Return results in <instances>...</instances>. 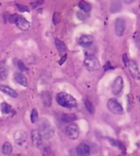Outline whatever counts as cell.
I'll list each match as a JSON object with an SVG mask.
<instances>
[{
    "label": "cell",
    "instance_id": "cell-8",
    "mask_svg": "<svg viewBox=\"0 0 140 156\" xmlns=\"http://www.w3.org/2000/svg\"><path fill=\"white\" fill-rule=\"evenodd\" d=\"M126 65L128 66V70H129L132 77L135 80H139L140 79V72H139V68H138L136 62L135 61H129Z\"/></svg>",
    "mask_w": 140,
    "mask_h": 156
},
{
    "label": "cell",
    "instance_id": "cell-37",
    "mask_svg": "<svg viewBox=\"0 0 140 156\" xmlns=\"http://www.w3.org/2000/svg\"><path fill=\"white\" fill-rule=\"evenodd\" d=\"M138 100H139V102H140V97H139V98H138Z\"/></svg>",
    "mask_w": 140,
    "mask_h": 156
},
{
    "label": "cell",
    "instance_id": "cell-32",
    "mask_svg": "<svg viewBox=\"0 0 140 156\" xmlns=\"http://www.w3.org/2000/svg\"><path fill=\"white\" fill-rule=\"evenodd\" d=\"M123 60H124V62H125V64H127V63H128V62H129L128 57H127V55H126V54H124V55H123Z\"/></svg>",
    "mask_w": 140,
    "mask_h": 156
},
{
    "label": "cell",
    "instance_id": "cell-26",
    "mask_svg": "<svg viewBox=\"0 0 140 156\" xmlns=\"http://www.w3.org/2000/svg\"><path fill=\"white\" fill-rule=\"evenodd\" d=\"M84 105H85V108H87L88 112H89V113H91V114H94V107H93L92 103H91L89 100L85 99V100H84Z\"/></svg>",
    "mask_w": 140,
    "mask_h": 156
},
{
    "label": "cell",
    "instance_id": "cell-30",
    "mask_svg": "<svg viewBox=\"0 0 140 156\" xmlns=\"http://www.w3.org/2000/svg\"><path fill=\"white\" fill-rule=\"evenodd\" d=\"M77 17H78V19H79V20H86V18H87V16H86V15H84L83 11H79V12H77Z\"/></svg>",
    "mask_w": 140,
    "mask_h": 156
},
{
    "label": "cell",
    "instance_id": "cell-28",
    "mask_svg": "<svg viewBox=\"0 0 140 156\" xmlns=\"http://www.w3.org/2000/svg\"><path fill=\"white\" fill-rule=\"evenodd\" d=\"M17 65H18V68H19L20 71H22V72L28 71V68L26 67L25 63H24L22 61H18V62H17Z\"/></svg>",
    "mask_w": 140,
    "mask_h": 156
},
{
    "label": "cell",
    "instance_id": "cell-6",
    "mask_svg": "<svg viewBox=\"0 0 140 156\" xmlns=\"http://www.w3.org/2000/svg\"><path fill=\"white\" fill-rule=\"evenodd\" d=\"M84 66L89 70V71H96L99 69L100 67V63H99V61L98 59L94 56V55H88L84 62Z\"/></svg>",
    "mask_w": 140,
    "mask_h": 156
},
{
    "label": "cell",
    "instance_id": "cell-23",
    "mask_svg": "<svg viewBox=\"0 0 140 156\" xmlns=\"http://www.w3.org/2000/svg\"><path fill=\"white\" fill-rule=\"evenodd\" d=\"M1 111L4 114H10L13 111V108H11V106H9V104L4 102V103L1 104Z\"/></svg>",
    "mask_w": 140,
    "mask_h": 156
},
{
    "label": "cell",
    "instance_id": "cell-31",
    "mask_svg": "<svg viewBox=\"0 0 140 156\" xmlns=\"http://www.w3.org/2000/svg\"><path fill=\"white\" fill-rule=\"evenodd\" d=\"M114 67L110 64V62H108L105 65H104V71H108V70H112Z\"/></svg>",
    "mask_w": 140,
    "mask_h": 156
},
{
    "label": "cell",
    "instance_id": "cell-10",
    "mask_svg": "<svg viewBox=\"0 0 140 156\" xmlns=\"http://www.w3.org/2000/svg\"><path fill=\"white\" fill-rule=\"evenodd\" d=\"M125 30V21L123 18H117L114 22V31L117 36H122Z\"/></svg>",
    "mask_w": 140,
    "mask_h": 156
},
{
    "label": "cell",
    "instance_id": "cell-15",
    "mask_svg": "<svg viewBox=\"0 0 140 156\" xmlns=\"http://www.w3.org/2000/svg\"><path fill=\"white\" fill-rule=\"evenodd\" d=\"M9 74V68L7 65V62H0V79L1 80H6Z\"/></svg>",
    "mask_w": 140,
    "mask_h": 156
},
{
    "label": "cell",
    "instance_id": "cell-35",
    "mask_svg": "<svg viewBox=\"0 0 140 156\" xmlns=\"http://www.w3.org/2000/svg\"><path fill=\"white\" fill-rule=\"evenodd\" d=\"M135 1V0H124V2L125 3V4H131V3H133Z\"/></svg>",
    "mask_w": 140,
    "mask_h": 156
},
{
    "label": "cell",
    "instance_id": "cell-2",
    "mask_svg": "<svg viewBox=\"0 0 140 156\" xmlns=\"http://www.w3.org/2000/svg\"><path fill=\"white\" fill-rule=\"evenodd\" d=\"M38 130L39 131L42 139L45 140H50L54 136V132H55L51 123L46 119H42L39 121V128Z\"/></svg>",
    "mask_w": 140,
    "mask_h": 156
},
{
    "label": "cell",
    "instance_id": "cell-36",
    "mask_svg": "<svg viewBox=\"0 0 140 156\" xmlns=\"http://www.w3.org/2000/svg\"><path fill=\"white\" fill-rule=\"evenodd\" d=\"M15 156H20V155H19V154H16Z\"/></svg>",
    "mask_w": 140,
    "mask_h": 156
},
{
    "label": "cell",
    "instance_id": "cell-7",
    "mask_svg": "<svg viewBox=\"0 0 140 156\" xmlns=\"http://www.w3.org/2000/svg\"><path fill=\"white\" fill-rule=\"evenodd\" d=\"M107 108L115 115H121L124 112L123 107L115 100V99H109L107 102Z\"/></svg>",
    "mask_w": 140,
    "mask_h": 156
},
{
    "label": "cell",
    "instance_id": "cell-19",
    "mask_svg": "<svg viewBox=\"0 0 140 156\" xmlns=\"http://www.w3.org/2000/svg\"><path fill=\"white\" fill-rule=\"evenodd\" d=\"M55 45H56V48H57L58 51L60 54H64L65 53V51H66V45H65V43L62 41H60L59 39H56L55 40Z\"/></svg>",
    "mask_w": 140,
    "mask_h": 156
},
{
    "label": "cell",
    "instance_id": "cell-27",
    "mask_svg": "<svg viewBox=\"0 0 140 156\" xmlns=\"http://www.w3.org/2000/svg\"><path fill=\"white\" fill-rule=\"evenodd\" d=\"M43 3H44V0H37V1L31 2L30 3V6H31V9H35L40 7Z\"/></svg>",
    "mask_w": 140,
    "mask_h": 156
},
{
    "label": "cell",
    "instance_id": "cell-3",
    "mask_svg": "<svg viewBox=\"0 0 140 156\" xmlns=\"http://www.w3.org/2000/svg\"><path fill=\"white\" fill-rule=\"evenodd\" d=\"M9 21L11 23H15L17 27L20 29L21 30H27L30 26L29 22L26 19L19 15H11L9 17Z\"/></svg>",
    "mask_w": 140,
    "mask_h": 156
},
{
    "label": "cell",
    "instance_id": "cell-34",
    "mask_svg": "<svg viewBox=\"0 0 140 156\" xmlns=\"http://www.w3.org/2000/svg\"><path fill=\"white\" fill-rule=\"evenodd\" d=\"M57 16H58V13H55V14L53 15V23H54V24H57V23H58Z\"/></svg>",
    "mask_w": 140,
    "mask_h": 156
},
{
    "label": "cell",
    "instance_id": "cell-11",
    "mask_svg": "<svg viewBox=\"0 0 140 156\" xmlns=\"http://www.w3.org/2000/svg\"><path fill=\"white\" fill-rule=\"evenodd\" d=\"M31 140L32 143L38 148H39L42 145V137L38 129L31 130Z\"/></svg>",
    "mask_w": 140,
    "mask_h": 156
},
{
    "label": "cell",
    "instance_id": "cell-20",
    "mask_svg": "<svg viewBox=\"0 0 140 156\" xmlns=\"http://www.w3.org/2000/svg\"><path fill=\"white\" fill-rule=\"evenodd\" d=\"M79 8L80 9L84 12V13H89L91 12V9H92V7L89 3H87L84 0H82L79 3Z\"/></svg>",
    "mask_w": 140,
    "mask_h": 156
},
{
    "label": "cell",
    "instance_id": "cell-17",
    "mask_svg": "<svg viewBox=\"0 0 140 156\" xmlns=\"http://www.w3.org/2000/svg\"><path fill=\"white\" fill-rule=\"evenodd\" d=\"M0 91H2L3 93L7 94L8 96L13 98H18V93L12 89L11 87H8V86H0Z\"/></svg>",
    "mask_w": 140,
    "mask_h": 156
},
{
    "label": "cell",
    "instance_id": "cell-16",
    "mask_svg": "<svg viewBox=\"0 0 140 156\" xmlns=\"http://www.w3.org/2000/svg\"><path fill=\"white\" fill-rule=\"evenodd\" d=\"M122 9V3L120 0H111L110 11L112 13H118Z\"/></svg>",
    "mask_w": 140,
    "mask_h": 156
},
{
    "label": "cell",
    "instance_id": "cell-33",
    "mask_svg": "<svg viewBox=\"0 0 140 156\" xmlns=\"http://www.w3.org/2000/svg\"><path fill=\"white\" fill-rule=\"evenodd\" d=\"M66 58H67V55H66V54H64V55L62 56V58L60 59V61L59 62V64H62V63H63V62H65Z\"/></svg>",
    "mask_w": 140,
    "mask_h": 156
},
{
    "label": "cell",
    "instance_id": "cell-5",
    "mask_svg": "<svg viewBox=\"0 0 140 156\" xmlns=\"http://www.w3.org/2000/svg\"><path fill=\"white\" fill-rule=\"evenodd\" d=\"M65 135L71 140H76L78 139L80 135V129L76 124H69L65 128Z\"/></svg>",
    "mask_w": 140,
    "mask_h": 156
},
{
    "label": "cell",
    "instance_id": "cell-12",
    "mask_svg": "<svg viewBox=\"0 0 140 156\" xmlns=\"http://www.w3.org/2000/svg\"><path fill=\"white\" fill-rule=\"evenodd\" d=\"M76 152L79 156H89L90 155V147L85 143H81L76 148Z\"/></svg>",
    "mask_w": 140,
    "mask_h": 156
},
{
    "label": "cell",
    "instance_id": "cell-24",
    "mask_svg": "<svg viewBox=\"0 0 140 156\" xmlns=\"http://www.w3.org/2000/svg\"><path fill=\"white\" fill-rule=\"evenodd\" d=\"M39 120V119L38 111H37V109L33 108L32 111H31V114H30V121L32 123H37Z\"/></svg>",
    "mask_w": 140,
    "mask_h": 156
},
{
    "label": "cell",
    "instance_id": "cell-21",
    "mask_svg": "<svg viewBox=\"0 0 140 156\" xmlns=\"http://www.w3.org/2000/svg\"><path fill=\"white\" fill-rule=\"evenodd\" d=\"M2 152L6 156L10 155L12 152V145L9 142H5L3 144V147H2Z\"/></svg>",
    "mask_w": 140,
    "mask_h": 156
},
{
    "label": "cell",
    "instance_id": "cell-29",
    "mask_svg": "<svg viewBox=\"0 0 140 156\" xmlns=\"http://www.w3.org/2000/svg\"><path fill=\"white\" fill-rule=\"evenodd\" d=\"M17 8H18V9L19 10V12H29V9L27 6H23V5L18 4V5H17Z\"/></svg>",
    "mask_w": 140,
    "mask_h": 156
},
{
    "label": "cell",
    "instance_id": "cell-1",
    "mask_svg": "<svg viewBox=\"0 0 140 156\" xmlns=\"http://www.w3.org/2000/svg\"><path fill=\"white\" fill-rule=\"evenodd\" d=\"M56 101L57 103L64 108H75L77 106V101L76 99L70 94L61 92L59 93L56 97Z\"/></svg>",
    "mask_w": 140,
    "mask_h": 156
},
{
    "label": "cell",
    "instance_id": "cell-13",
    "mask_svg": "<svg viewBox=\"0 0 140 156\" xmlns=\"http://www.w3.org/2000/svg\"><path fill=\"white\" fill-rule=\"evenodd\" d=\"M94 43V37L91 35H83L79 39V44L83 47H90Z\"/></svg>",
    "mask_w": 140,
    "mask_h": 156
},
{
    "label": "cell",
    "instance_id": "cell-4",
    "mask_svg": "<svg viewBox=\"0 0 140 156\" xmlns=\"http://www.w3.org/2000/svg\"><path fill=\"white\" fill-rule=\"evenodd\" d=\"M15 144L20 148H25L28 145V135L24 130H18L14 134Z\"/></svg>",
    "mask_w": 140,
    "mask_h": 156
},
{
    "label": "cell",
    "instance_id": "cell-25",
    "mask_svg": "<svg viewBox=\"0 0 140 156\" xmlns=\"http://www.w3.org/2000/svg\"><path fill=\"white\" fill-rule=\"evenodd\" d=\"M42 156H55L50 147H45L42 151Z\"/></svg>",
    "mask_w": 140,
    "mask_h": 156
},
{
    "label": "cell",
    "instance_id": "cell-9",
    "mask_svg": "<svg viewBox=\"0 0 140 156\" xmlns=\"http://www.w3.org/2000/svg\"><path fill=\"white\" fill-rule=\"evenodd\" d=\"M124 87V80L121 76H117L112 85V92L114 95H118L121 93Z\"/></svg>",
    "mask_w": 140,
    "mask_h": 156
},
{
    "label": "cell",
    "instance_id": "cell-14",
    "mask_svg": "<svg viewBox=\"0 0 140 156\" xmlns=\"http://www.w3.org/2000/svg\"><path fill=\"white\" fill-rule=\"evenodd\" d=\"M14 79H15V81L18 84L21 85L22 87H28V79H27V77L23 73H15Z\"/></svg>",
    "mask_w": 140,
    "mask_h": 156
},
{
    "label": "cell",
    "instance_id": "cell-18",
    "mask_svg": "<svg viewBox=\"0 0 140 156\" xmlns=\"http://www.w3.org/2000/svg\"><path fill=\"white\" fill-rule=\"evenodd\" d=\"M40 97H41L42 103H43V105L45 107L48 108V107H50L51 105V96H50V94L49 92H47V91L42 92Z\"/></svg>",
    "mask_w": 140,
    "mask_h": 156
},
{
    "label": "cell",
    "instance_id": "cell-22",
    "mask_svg": "<svg viewBox=\"0 0 140 156\" xmlns=\"http://www.w3.org/2000/svg\"><path fill=\"white\" fill-rule=\"evenodd\" d=\"M76 119V116L74 114H63L61 116V120L64 122H72Z\"/></svg>",
    "mask_w": 140,
    "mask_h": 156
}]
</instances>
